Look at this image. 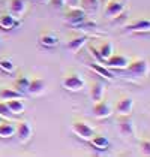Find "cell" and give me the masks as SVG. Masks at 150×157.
Here are the masks:
<instances>
[{"mask_svg":"<svg viewBox=\"0 0 150 157\" xmlns=\"http://www.w3.org/2000/svg\"><path fill=\"white\" fill-rule=\"evenodd\" d=\"M120 72H122V76L126 79H132V81L141 79L149 73V63H147V60L137 59L134 61H129V64L125 69H122Z\"/></svg>","mask_w":150,"mask_h":157,"instance_id":"1","label":"cell"},{"mask_svg":"<svg viewBox=\"0 0 150 157\" xmlns=\"http://www.w3.org/2000/svg\"><path fill=\"white\" fill-rule=\"evenodd\" d=\"M71 130L77 138L83 139V141H90L95 135V129L90 127L86 121L81 120H75L72 124H71Z\"/></svg>","mask_w":150,"mask_h":157,"instance_id":"2","label":"cell"},{"mask_svg":"<svg viewBox=\"0 0 150 157\" xmlns=\"http://www.w3.org/2000/svg\"><path fill=\"white\" fill-rule=\"evenodd\" d=\"M117 126H119V132L125 138H135V124L134 120L131 118V115H119L117 120Z\"/></svg>","mask_w":150,"mask_h":157,"instance_id":"3","label":"cell"},{"mask_svg":"<svg viewBox=\"0 0 150 157\" xmlns=\"http://www.w3.org/2000/svg\"><path fill=\"white\" fill-rule=\"evenodd\" d=\"M84 84H86L84 79L80 75H77V73H69L62 79V87L65 90H68V91H72V93H77V91L83 90Z\"/></svg>","mask_w":150,"mask_h":157,"instance_id":"4","label":"cell"},{"mask_svg":"<svg viewBox=\"0 0 150 157\" xmlns=\"http://www.w3.org/2000/svg\"><path fill=\"white\" fill-rule=\"evenodd\" d=\"M87 20V13L84 12L80 6L78 8H69V11L65 15V21L72 27H78L81 23Z\"/></svg>","mask_w":150,"mask_h":157,"instance_id":"5","label":"cell"},{"mask_svg":"<svg viewBox=\"0 0 150 157\" xmlns=\"http://www.w3.org/2000/svg\"><path fill=\"white\" fill-rule=\"evenodd\" d=\"M15 135L21 144H27L33 135V129H32L30 123L29 121H18L15 126Z\"/></svg>","mask_w":150,"mask_h":157,"instance_id":"6","label":"cell"},{"mask_svg":"<svg viewBox=\"0 0 150 157\" xmlns=\"http://www.w3.org/2000/svg\"><path fill=\"white\" fill-rule=\"evenodd\" d=\"M111 114H112V106L110 102H107L104 99L99 100V102H95V105H93V115H95V118L104 120V118H108Z\"/></svg>","mask_w":150,"mask_h":157,"instance_id":"7","label":"cell"},{"mask_svg":"<svg viewBox=\"0 0 150 157\" xmlns=\"http://www.w3.org/2000/svg\"><path fill=\"white\" fill-rule=\"evenodd\" d=\"M150 30V21L149 18H143V20H137L131 24H128L123 30V33H135V35H141V33H149Z\"/></svg>","mask_w":150,"mask_h":157,"instance_id":"8","label":"cell"},{"mask_svg":"<svg viewBox=\"0 0 150 157\" xmlns=\"http://www.w3.org/2000/svg\"><path fill=\"white\" fill-rule=\"evenodd\" d=\"M108 69H116V71H122V69H125L126 66L129 64V59L125 57V56H122V54H112L111 57H108L105 63H104Z\"/></svg>","mask_w":150,"mask_h":157,"instance_id":"9","label":"cell"},{"mask_svg":"<svg viewBox=\"0 0 150 157\" xmlns=\"http://www.w3.org/2000/svg\"><path fill=\"white\" fill-rule=\"evenodd\" d=\"M107 6H105V17L107 18H116L117 15H120V13L123 12L126 9L125 3L123 2H120V0H110L108 3H105Z\"/></svg>","mask_w":150,"mask_h":157,"instance_id":"10","label":"cell"},{"mask_svg":"<svg viewBox=\"0 0 150 157\" xmlns=\"http://www.w3.org/2000/svg\"><path fill=\"white\" fill-rule=\"evenodd\" d=\"M38 42L42 48L47 49H53L59 45V37L56 36L53 32H42L39 37H38Z\"/></svg>","mask_w":150,"mask_h":157,"instance_id":"11","label":"cell"},{"mask_svg":"<svg viewBox=\"0 0 150 157\" xmlns=\"http://www.w3.org/2000/svg\"><path fill=\"white\" fill-rule=\"evenodd\" d=\"M132 111H134V99L132 97H122L116 105L117 115H131Z\"/></svg>","mask_w":150,"mask_h":157,"instance_id":"12","label":"cell"},{"mask_svg":"<svg viewBox=\"0 0 150 157\" xmlns=\"http://www.w3.org/2000/svg\"><path fill=\"white\" fill-rule=\"evenodd\" d=\"M87 67L89 69H92L93 72H96L99 76L105 78L107 81H114V78H116V75L111 72V69H108L105 64H99V63L93 61V63H89Z\"/></svg>","mask_w":150,"mask_h":157,"instance_id":"13","label":"cell"},{"mask_svg":"<svg viewBox=\"0 0 150 157\" xmlns=\"http://www.w3.org/2000/svg\"><path fill=\"white\" fill-rule=\"evenodd\" d=\"M45 87H47V84H45L44 79H41V78H33V79H30L26 93H29L30 96H41V94L45 91Z\"/></svg>","mask_w":150,"mask_h":157,"instance_id":"14","label":"cell"},{"mask_svg":"<svg viewBox=\"0 0 150 157\" xmlns=\"http://www.w3.org/2000/svg\"><path fill=\"white\" fill-rule=\"evenodd\" d=\"M86 42H87V36H86V35H78V36L71 37V39L68 40V44H66V48L69 49V52L77 54L80 49L86 45Z\"/></svg>","mask_w":150,"mask_h":157,"instance_id":"15","label":"cell"},{"mask_svg":"<svg viewBox=\"0 0 150 157\" xmlns=\"http://www.w3.org/2000/svg\"><path fill=\"white\" fill-rule=\"evenodd\" d=\"M105 88L107 87H105V84L102 81L92 82V85H90V99L93 100V103L104 99V96H105Z\"/></svg>","mask_w":150,"mask_h":157,"instance_id":"16","label":"cell"},{"mask_svg":"<svg viewBox=\"0 0 150 157\" xmlns=\"http://www.w3.org/2000/svg\"><path fill=\"white\" fill-rule=\"evenodd\" d=\"M27 5L26 0H11L9 2V13H12L15 18H21L26 13Z\"/></svg>","mask_w":150,"mask_h":157,"instance_id":"17","label":"cell"},{"mask_svg":"<svg viewBox=\"0 0 150 157\" xmlns=\"http://www.w3.org/2000/svg\"><path fill=\"white\" fill-rule=\"evenodd\" d=\"M87 142L90 144L92 148H95L98 151H107L110 148V141L105 136H102V135H93V138L90 141H87Z\"/></svg>","mask_w":150,"mask_h":157,"instance_id":"18","label":"cell"},{"mask_svg":"<svg viewBox=\"0 0 150 157\" xmlns=\"http://www.w3.org/2000/svg\"><path fill=\"white\" fill-rule=\"evenodd\" d=\"M18 24V18H15L12 13H2L0 15V29L8 32V30H12L15 25Z\"/></svg>","mask_w":150,"mask_h":157,"instance_id":"19","label":"cell"},{"mask_svg":"<svg viewBox=\"0 0 150 157\" xmlns=\"http://www.w3.org/2000/svg\"><path fill=\"white\" fill-rule=\"evenodd\" d=\"M80 5H81V9L90 15H96L101 6L99 0H80Z\"/></svg>","mask_w":150,"mask_h":157,"instance_id":"20","label":"cell"},{"mask_svg":"<svg viewBox=\"0 0 150 157\" xmlns=\"http://www.w3.org/2000/svg\"><path fill=\"white\" fill-rule=\"evenodd\" d=\"M6 105L9 111L12 112V115H20L23 114L26 109V105L23 102V99H11V100H6Z\"/></svg>","mask_w":150,"mask_h":157,"instance_id":"21","label":"cell"},{"mask_svg":"<svg viewBox=\"0 0 150 157\" xmlns=\"http://www.w3.org/2000/svg\"><path fill=\"white\" fill-rule=\"evenodd\" d=\"M11 99H23V93L15 90V88H9V87H5V88H0V100H11Z\"/></svg>","mask_w":150,"mask_h":157,"instance_id":"22","label":"cell"},{"mask_svg":"<svg viewBox=\"0 0 150 157\" xmlns=\"http://www.w3.org/2000/svg\"><path fill=\"white\" fill-rule=\"evenodd\" d=\"M15 136V124L14 123H3L0 124V138L3 139H8V138H12Z\"/></svg>","mask_w":150,"mask_h":157,"instance_id":"23","label":"cell"},{"mask_svg":"<svg viewBox=\"0 0 150 157\" xmlns=\"http://www.w3.org/2000/svg\"><path fill=\"white\" fill-rule=\"evenodd\" d=\"M98 52H99L101 59L105 63V60H107L108 57H111L112 52H114V51H112V44L111 42H104L99 48H98Z\"/></svg>","mask_w":150,"mask_h":157,"instance_id":"24","label":"cell"},{"mask_svg":"<svg viewBox=\"0 0 150 157\" xmlns=\"http://www.w3.org/2000/svg\"><path fill=\"white\" fill-rule=\"evenodd\" d=\"M29 82H30L29 76H26V75L18 76V79L15 81V90H18L21 93H26L27 91V87H29Z\"/></svg>","mask_w":150,"mask_h":157,"instance_id":"25","label":"cell"},{"mask_svg":"<svg viewBox=\"0 0 150 157\" xmlns=\"http://www.w3.org/2000/svg\"><path fill=\"white\" fill-rule=\"evenodd\" d=\"M0 69L5 73H14L15 64L11 59H0Z\"/></svg>","mask_w":150,"mask_h":157,"instance_id":"26","label":"cell"},{"mask_svg":"<svg viewBox=\"0 0 150 157\" xmlns=\"http://www.w3.org/2000/svg\"><path fill=\"white\" fill-rule=\"evenodd\" d=\"M0 118H5V120H11L12 118V112L9 111L5 100L0 102Z\"/></svg>","mask_w":150,"mask_h":157,"instance_id":"27","label":"cell"},{"mask_svg":"<svg viewBox=\"0 0 150 157\" xmlns=\"http://www.w3.org/2000/svg\"><path fill=\"white\" fill-rule=\"evenodd\" d=\"M140 150H141V154L143 156L150 157V142L147 139H144V141L140 142Z\"/></svg>","mask_w":150,"mask_h":157,"instance_id":"28","label":"cell"},{"mask_svg":"<svg viewBox=\"0 0 150 157\" xmlns=\"http://www.w3.org/2000/svg\"><path fill=\"white\" fill-rule=\"evenodd\" d=\"M47 2L50 3L54 9H62L65 6V0H47Z\"/></svg>","mask_w":150,"mask_h":157,"instance_id":"29","label":"cell"},{"mask_svg":"<svg viewBox=\"0 0 150 157\" xmlns=\"http://www.w3.org/2000/svg\"><path fill=\"white\" fill-rule=\"evenodd\" d=\"M65 5H68L69 8H78L80 6V0H65Z\"/></svg>","mask_w":150,"mask_h":157,"instance_id":"30","label":"cell"},{"mask_svg":"<svg viewBox=\"0 0 150 157\" xmlns=\"http://www.w3.org/2000/svg\"><path fill=\"white\" fill-rule=\"evenodd\" d=\"M110 0H99V3H102V5H105V3H108Z\"/></svg>","mask_w":150,"mask_h":157,"instance_id":"31","label":"cell"},{"mask_svg":"<svg viewBox=\"0 0 150 157\" xmlns=\"http://www.w3.org/2000/svg\"><path fill=\"white\" fill-rule=\"evenodd\" d=\"M42 2H47V0H42Z\"/></svg>","mask_w":150,"mask_h":157,"instance_id":"32","label":"cell"}]
</instances>
